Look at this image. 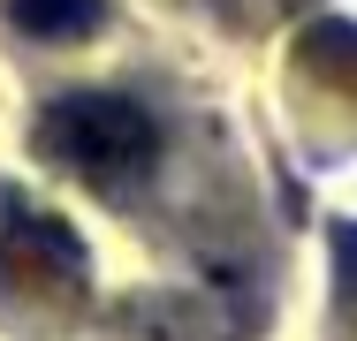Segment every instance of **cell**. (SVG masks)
I'll return each instance as SVG.
<instances>
[{
	"label": "cell",
	"instance_id": "1",
	"mask_svg": "<svg viewBox=\"0 0 357 341\" xmlns=\"http://www.w3.org/2000/svg\"><path fill=\"white\" fill-rule=\"evenodd\" d=\"M38 144L69 175H84L91 190H137L152 175V159H160V129L144 122V106L114 99V91H69V99H54L46 122H38Z\"/></svg>",
	"mask_w": 357,
	"mask_h": 341
},
{
	"label": "cell",
	"instance_id": "2",
	"mask_svg": "<svg viewBox=\"0 0 357 341\" xmlns=\"http://www.w3.org/2000/svg\"><path fill=\"white\" fill-rule=\"evenodd\" d=\"M8 15H15V31L61 46V38H91V31H99L107 0H8Z\"/></svg>",
	"mask_w": 357,
	"mask_h": 341
}]
</instances>
